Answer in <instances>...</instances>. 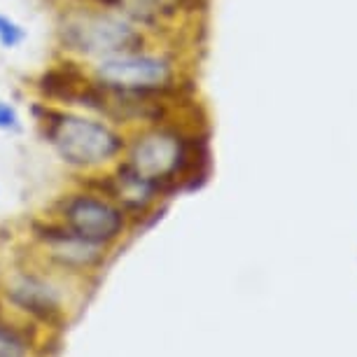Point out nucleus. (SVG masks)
I'll return each mask as SVG.
<instances>
[{
  "label": "nucleus",
  "mask_w": 357,
  "mask_h": 357,
  "mask_svg": "<svg viewBox=\"0 0 357 357\" xmlns=\"http://www.w3.org/2000/svg\"><path fill=\"white\" fill-rule=\"evenodd\" d=\"M40 140L73 173L96 175L122 159L126 131L89 110L38 100L31 107Z\"/></svg>",
  "instance_id": "obj_1"
},
{
  "label": "nucleus",
  "mask_w": 357,
  "mask_h": 357,
  "mask_svg": "<svg viewBox=\"0 0 357 357\" xmlns=\"http://www.w3.org/2000/svg\"><path fill=\"white\" fill-rule=\"evenodd\" d=\"M0 357H26V341L5 322H0Z\"/></svg>",
  "instance_id": "obj_11"
},
{
  "label": "nucleus",
  "mask_w": 357,
  "mask_h": 357,
  "mask_svg": "<svg viewBox=\"0 0 357 357\" xmlns=\"http://www.w3.org/2000/svg\"><path fill=\"white\" fill-rule=\"evenodd\" d=\"M54 213L59 225L103 245L117 243L131 225V218L112 199L84 183H79L75 192L63 194L56 201Z\"/></svg>",
  "instance_id": "obj_5"
},
{
  "label": "nucleus",
  "mask_w": 357,
  "mask_h": 357,
  "mask_svg": "<svg viewBox=\"0 0 357 357\" xmlns=\"http://www.w3.org/2000/svg\"><path fill=\"white\" fill-rule=\"evenodd\" d=\"M33 238L38 241L47 264L66 273H89L93 268L103 266L107 250H110V245L84 238V236L59 225L56 220L36 222Z\"/></svg>",
  "instance_id": "obj_6"
},
{
  "label": "nucleus",
  "mask_w": 357,
  "mask_h": 357,
  "mask_svg": "<svg viewBox=\"0 0 357 357\" xmlns=\"http://www.w3.org/2000/svg\"><path fill=\"white\" fill-rule=\"evenodd\" d=\"M161 43L98 0H61L54 10V47L61 59L91 63Z\"/></svg>",
  "instance_id": "obj_2"
},
{
  "label": "nucleus",
  "mask_w": 357,
  "mask_h": 357,
  "mask_svg": "<svg viewBox=\"0 0 357 357\" xmlns=\"http://www.w3.org/2000/svg\"><path fill=\"white\" fill-rule=\"evenodd\" d=\"M5 294H8L12 306H17L19 311L29 313L38 320L52 322L61 318V292L47 275L38 271L22 268V271L12 273L5 282Z\"/></svg>",
  "instance_id": "obj_7"
},
{
  "label": "nucleus",
  "mask_w": 357,
  "mask_h": 357,
  "mask_svg": "<svg viewBox=\"0 0 357 357\" xmlns=\"http://www.w3.org/2000/svg\"><path fill=\"white\" fill-rule=\"evenodd\" d=\"M79 66L96 86L138 96H180L185 82L183 59L159 43Z\"/></svg>",
  "instance_id": "obj_4"
},
{
  "label": "nucleus",
  "mask_w": 357,
  "mask_h": 357,
  "mask_svg": "<svg viewBox=\"0 0 357 357\" xmlns=\"http://www.w3.org/2000/svg\"><path fill=\"white\" fill-rule=\"evenodd\" d=\"M119 15L131 19L140 29H145L152 38L164 43L168 29L190 10L192 0H98Z\"/></svg>",
  "instance_id": "obj_8"
},
{
  "label": "nucleus",
  "mask_w": 357,
  "mask_h": 357,
  "mask_svg": "<svg viewBox=\"0 0 357 357\" xmlns=\"http://www.w3.org/2000/svg\"><path fill=\"white\" fill-rule=\"evenodd\" d=\"M206 159V138L168 119L126 131V147L119 161L168 194L185 180L197 178L199 166Z\"/></svg>",
  "instance_id": "obj_3"
},
{
  "label": "nucleus",
  "mask_w": 357,
  "mask_h": 357,
  "mask_svg": "<svg viewBox=\"0 0 357 357\" xmlns=\"http://www.w3.org/2000/svg\"><path fill=\"white\" fill-rule=\"evenodd\" d=\"M29 40V29L15 17L0 12V50H19Z\"/></svg>",
  "instance_id": "obj_9"
},
{
  "label": "nucleus",
  "mask_w": 357,
  "mask_h": 357,
  "mask_svg": "<svg viewBox=\"0 0 357 357\" xmlns=\"http://www.w3.org/2000/svg\"><path fill=\"white\" fill-rule=\"evenodd\" d=\"M24 131V117L22 110L8 98H0V133H10V136H17V133Z\"/></svg>",
  "instance_id": "obj_10"
}]
</instances>
